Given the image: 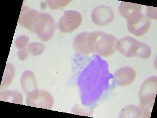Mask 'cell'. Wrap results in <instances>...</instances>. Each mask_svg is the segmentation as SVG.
<instances>
[{
	"label": "cell",
	"mask_w": 157,
	"mask_h": 118,
	"mask_svg": "<svg viewBox=\"0 0 157 118\" xmlns=\"http://www.w3.org/2000/svg\"><path fill=\"white\" fill-rule=\"evenodd\" d=\"M157 91V78L152 76L147 79L140 89V109L141 117L150 118L156 98Z\"/></svg>",
	"instance_id": "cell-1"
},
{
	"label": "cell",
	"mask_w": 157,
	"mask_h": 118,
	"mask_svg": "<svg viewBox=\"0 0 157 118\" xmlns=\"http://www.w3.org/2000/svg\"><path fill=\"white\" fill-rule=\"evenodd\" d=\"M92 50L98 55L108 57L115 53L117 39L112 34L101 31L91 33Z\"/></svg>",
	"instance_id": "cell-2"
},
{
	"label": "cell",
	"mask_w": 157,
	"mask_h": 118,
	"mask_svg": "<svg viewBox=\"0 0 157 118\" xmlns=\"http://www.w3.org/2000/svg\"><path fill=\"white\" fill-rule=\"evenodd\" d=\"M33 33L38 38L48 41L54 36L56 29V24L54 17L50 14L40 12L33 24Z\"/></svg>",
	"instance_id": "cell-3"
},
{
	"label": "cell",
	"mask_w": 157,
	"mask_h": 118,
	"mask_svg": "<svg viewBox=\"0 0 157 118\" xmlns=\"http://www.w3.org/2000/svg\"><path fill=\"white\" fill-rule=\"evenodd\" d=\"M26 104L32 107L51 110L53 108L54 99L51 93L37 89L27 94Z\"/></svg>",
	"instance_id": "cell-4"
},
{
	"label": "cell",
	"mask_w": 157,
	"mask_h": 118,
	"mask_svg": "<svg viewBox=\"0 0 157 118\" xmlns=\"http://www.w3.org/2000/svg\"><path fill=\"white\" fill-rule=\"evenodd\" d=\"M82 22V16L78 11L68 10L64 11L58 23L59 30L63 33H71L77 29Z\"/></svg>",
	"instance_id": "cell-5"
},
{
	"label": "cell",
	"mask_w": 157,
	"mask_h": 118,
	"mask_svg": "<svg viewBox=\"0 0 157 118\" xmlns=\"http://www.w3.org/2000/svg\"><path fill=\"white\" fill-rule=\"evenodd\" d=\"M128 30L137 37H140L148 32L151 26V20L141 12L127 20Z\"/></svg>",
	"instance_id": "cell-6"
},
{
	"label": "cell",
	"mask_w": 157,
	"mask_h": 118,
	"mask_svg": "<svg viewBox=\"0 0 157 118\" xmlns=\"http://www.w3.org/2000/svg\"><path fill=\"white\" fill-rule=\"evenodd\" d=\"M91 17L93 23L97 26H107L114 20V11L109 6L101 5L93 10Z\"/></svg>",
	"instance_id": "cell-7"
},
{
	"label": "cell",
	"mask_w": 157,
	"mask_h": 118,
	"mask_svg": "<svg viewBox=\"0 0 157 118\" xmlns=\"http://www.w3.org/2000/svg\"><path fill=\"white\" fill-rule=\"evenodd\" d=\"M140 42L136 38L128 36L119 39L117 42L116 49L119 53L127 58L136 57Z\"/></svg>",
	"instance_id": "cell-8"
},
{
	"label": "cell",
	"mask_w": 157,
	"mask_h": 118,
	"mask_svg": "<svg viewBox=\"0 0 157 118\" xmlns=\"http://www.w3.org/2000/svg\"><path fill=\"white\" fill-rule=\"evenodd\" d=\"M40 12L23 5L20 14L18 24L33 33V24Z\"/></svg>",
	"instance_id": "cell-9"
},
{
	"label": "cell",
	"mask_w": 157,
	"mask_h": 118,
	"mask_svg": "<svg viewBox=\"0 0 157 118\" xmlns=\"http://www.w3.org/2000/svg\"><path fill=\"white\" fill-rule=\"evenodd\" d=\"M136 77V73L132 68L129 66L118 69L114 73L115 83L119 86H126L131 84Z\"/></svg>",
	"instance_id": "cell-10"
},
{
	"label": "cell",
	"mask_w": 157,
	"mask_h": 118,
	"mask_svg": "<svg viewBox=\"0 0 157 118\" xmlns=\"http://www.w3.org/2000/svg\"><path fill=\"white\" fill-rule=\"evenodd\" d=\"M89 32H82L78 34L74 39V49L81 55H89L92 53L89 44Z\"/></svg>",
	"instance_id": "cell-11"
},
{
	"label": "cell",
	"mask_w": 157,
	"mask_h": 118,
	"mask_svg": "<svg viewBox=\"0 0 157 118\" xmlns=\"http://www.w3.org/2000/svg\"><path fill=\"white\" fill-rule=\"evenodd\" d=\"M21 84L22 88L26 94L38 89L36 76L31 70H26L23 73Z\"/></svg>",
	"instance_id": "cell-12"
},
{
	"label": "cell",
	"mask_w": 157,
	"mask_h": 118,
	"mask_svg": "<svg viewBox=\"0 0 157 118\" xmlns=\"http://www.w3.org/2000/svg\"><path fill=\"white\" fill-rule=\"evenodd\" d=\"M142 6L131 2H121L119 6L120 15L127 20L141 12Z\"/></svg>",
	"instance_id": "cell-13"
},
{
	"label": "cell",
	"mask_w": 157,
	"mask_h": 118,
	"mask_svg": "<svg viewBox=\"0 0 157 118\" xmlns=\"http://www.w3.org/2000/svg\"><path fill=\"white\" fill-rule=\"evenodd\" d=\"M0 100L23 104V96L21 92L18 91H4L0 93Z\"/></svg>",
	"instance_id": "cell-14"
},
{
	"label": "cell",
	"mask_w": 157,
	"mask_h": 118,
	"mask_svg": "<svg viewBox=\"0 0 157 118\" xmlns=\"http://www.w3.org/2000/svg\"><path fill=\"white\" fill-rule=\"evenodd\" d=\"M15 74V69L14 66L10 63H7L5 70L4 71V75L2 77L1 88H5L12 82L13 79Z\"/></svg>",
	"instance_id": "cell-15"
},
{
	"label": "cell",
	"mask_w": 157,
	"mask_h": 118,
	"mask_svg": "<svg viewBox=\"0 0 157 118\" xmlns=\"http://www.w3.org/2000/svg\"><path fill=\"white\" fill-rule=\"evenodd\" d=\"M141 117L140 111L136 106H127L123 109L120 113L119 117L128 118H140Z\"/></svg>",
	"instance_id": "cell-16"
},
{
	"label": "cell",
	"mask_w": 157,
	"mask_h": 118,
	"mask_svg": "<svg viewBox=\"0 0 157 118\" xmlns=\"http://www.w3.org/2000/svg\"><path fill=\"white\" fill-rule=\"evenodd\" d=\"M27 48L29 54L33 56H38L44 51L46 46L43 43L33 42L29 44Z\"/></svg>",
	"instance_id": "cell-17"
},
{
	"label": "cell",
	"mask_w": 157,
	"mask_h": 118,
	"mask_svg": "<svg viewBox=\"0 0 157 118\" xmlns=\"http://www.w3.org/2000/svg\"><path fill=\"white\" fill-rule=\"evenodd\" d=\"M152 54V50L149 46L146 43L140 42L139 49L136 57L141 59H148Z\"/></svg>",
	"instance_id": "cell-18"
},
{
	"label": "cell",
	"mask_w": 157,
	"mask_h": 118,
	"mask_svg": "<svg viewBox=\"0 0 157 118\" xmlns=\"http://www.w3.org/2000/svg\"><path fill=\"white\" fill-rule=\"evenodd\" d=\"M71 1H56V0H50L47 1V3L48 7L52 10H57L61 7L66 6Z\"/></svg>",
	"instance_id": "cell-19"
},
{
	"label": "cell",
	"mask_w": 157,
	"mask_h": 118,
	"mask_svg": "<svg viewBox=\"0 0 157 118\" xmlns=\"http://www.w3.org/2000/svg\"><path fill=\"white\" fill-rule=\"evenodd\" d=\"M29 41V38L27 36L25 35L19 36L15 41V46L16 48L21 50L28 45Z\"/></svg>",
	"instance_id": "cell-20"
},
{
	"label": "cell",
	"mask_w": 157,
	"mask_h": 118,
	"mask_svg": "<svg viewBox=\"0 0 157 118\" xmlns=\"http://www.w3.org/2000/svg\"><path fill=\"white\" fill-rule=\"evenodd\" d=\"M27 46L23 49L19 50L18 52L17 55H18L20 60L25 61L28 58L29 54V52L28 50Z\"/></svg>",
	"instance_id": "cell-21"
},
{
	"label": "cell",
	"mask_w": 157,
	"mask_h": 118,
	"mask_svg": "<svg viewBox=\"0 0 157 118\" xmlns=\"http://www.w3.org/2000/svg\"><path fill=\"white\" fill-rule=\"evenodd\" d=\"M157 11L156 7L148 6V9L147 10V14L146 15L149 19H157Z\"/></svg>",
	"instance_id": "cell-22"
}]
</instances>
